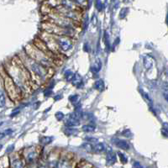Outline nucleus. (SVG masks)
<instances>
[{"label":"nucleus","mask_w":168,"mask_h":168,"mask_svg":"<svg viewBox=\"0 0 168 168\" xmlns=\"http://www.w3.org/2000/svg\"><path fill=\"white\" fill-rule=\"evenodd\" d=\"M112 142L116 146L120 148L122 150H129L130 149V144L124 140H120V139H117V138H113L112 139Z\"/></svg>","instance_id":"1"},{"label":"nucleus","mask_w":168,"mask_h":168,"mask_svg":"<svg viewBox=\"0 0 168 168\" xmlns=\"http://www.w3.org/2000/svg\"><path fill=\"white\" fill-rule=\"evenodd\" d=\"M59 44H60L62 49L64 50V51H68V50H70L71 48L72 47V45L71 41L67 39H66V38H61L59 40Z\"/></svg>","instance_id":"2"},{"label":"nucleus","mask_w":168,"mask_h":168,"mask_svg":"<svg viewBox=\"0 0 168 168\" xmlns=\"http://www.w3.org/2000/svg\"><path fill=\"white\" fill-rule=\"evenodd\" d=\"M116 155L115 153L113 152V151H109L107 154V157H106V163L108 166H111V165H114L116 162Z\"/></svg>","instance_id":"3"},{"label":"nucleus","mask_w":168,"mask_h":168,"mask_svg":"<svg viewBox=\"0 0 168 168\" xmlns=\"http://www.w3.org/2000/svg\"><path fill=\"white\" fill-rule=\"evenodd\" d=\"M31 67L32 70H33L37 75H39V76H41V77H44V76H45L46 72H45V70L42 68L40 65H38V64H35H35H32Z\"/></svg>","instance_id":"4"},{"label":"nucleus","mask_w":168,"mask_h":168,"mask_svg":"<svg viewBox=\"0 0 168 168\" xmlns=\"http://www.w3.org/2000/svg\"><path fill=\"white\" fill-rule=\"evenodd\" d=\"M101 68H102V62H101L99 59H97L93 62V66L91 67V69L93 72H98Z\"/></svg>","instance_id":"5"},{"label":"nucleus","mask_w":168,"mask_h":168,"mask_svg":"<svg viewBox=\"0 0 168 168\" xmlns=\"http://www.w3.org/2000/svg\"><path fill=\"white\" fill-rule=\"evenodd\" d=\"M93 151L96 153L104 152L105 151V146L103 143H97L93 146Z\"/></svg>","instance_id":"6"},{"label":"nucleus","mask_w":168,"mask_h":168,"mask_svg":"<svg viewBox=\"0 0 168 168\" xmlns=\"http://www.w3.org/2000/svg\"><path fill=\"white\" fill-rule=\"evenodd\" d=\"M72 83H73L74 85H76L77 88H80L81 86H82V83H83V79L82 77L79 76L78 74H74V77L73 78H72Z\"/></svg>","instance_id":"7"},{"label":"nucleus","mask_w":168,"mask_h":168,"mask_svg":"<svg viewBox=\"0 0 168 168\" xmlns=\"http://www.w3.org/2000/svg\"><path fill=\"white\" fill-rule=\"evenodd\" d=\"M94 88L97 90H98V91H103L104 89V80H102V79L98 80L95 83Z\"/></svg>","instance_id":"8"},{"label":"nucleus","mask_w":168,"mask_h":168,"mask_svg":"<svg viewBox=\"0 0 168 168\" xmlns=\"http://www.w3.org/2000/svg\"><path fill=\"white\" fill-rule=\"evenodd\" d=\"M144 65L146 69H151L153 65V60L150 56H146L144 58Z\"/></svg>","instance_id":"9"},{"label":"nucleus","mask_w":168,"mask_h":168,"mask_svg":"<svg viewBox=\"0 0 168 168\" xmlns=\"http://www.w3.org/2000/svg\"><path fill=\"white\" fill-rule=\"evenodd\" d=\"M12 167L13 168H25L24 164L20 159H15L12 162Z\"/></svg>","instance_id":"10"},{"label":"nucleus","mask_w":168,"mask_h":168,"mask_svg":"<svg viewBox=\"0 0 168 168\" xmlns=\"http://www.w3.org/2000/svg\"><path fill=\"white\" fill-rule=\"evenodd\" d=\"M83 131L88 132V133H92L95 130V126L93 125H84L83 126Z\"/></svg>","instance_id":"11"},{"label":"nucleus","mask_w":168,"mask_h":168,"mask_svg":"<svg viewBox=\"0 0 168 168\" xmlns=\"http://www.w3.org/2000/svg\"><path fill=\"white\" fill-rule=\"evenodd\" d=\"M57 168H69V163L66 160H62L57 164Z\"/></svg>","instance_id":"12"},{"label":"nucleus","mask_w":168,"mask_h":168,"mask_svg":"<svg viewBox=\"0 0 168 168\" xmlns=\"http://www.w3.org/2000/svg\"><path fill=\"white\" fill-rule=\"evenodd\" d=\"M5 105V95L4 93L0 89V107H4Z\"/></svg>","instance_id":"13"},{"label":"nucleus","mask_w":168,"mask_h":168,"mask_svg":"<svg viewBox=\"0 0 168 168\" xmlns=\"http://www.w3.org/2000/svg\"><path fill=\"white\" fill-rule=\"evenodd\" d=\"M52 140H53L52 137L45 136V137H42L41 139V142L42 144H44V145H47V144H50L51 142L52 141Z\"/></svg>","instance_id":"14"},{"label":"nucleus","mask_w":168,"mask_h":168,"mask_svg":"<svg viewBox=\"0 0 168 168\" xmlns=\"http://www.w3.org/2000/svg\"><path fill=\"white\" fill-rule=\"evenodd\" d=\"M65 133L68 135H77L78 131L77 130H75V129H67L65 130Z\"/></svg>","instance_id":"15"},{"label":"nucleus","mask_w":168,"mask_h":168,"mask_svg":"<svg viewBox=\"0 0 168 168\" xmlns=\"http://www.w3.org/2000/svg\"><path fill=\"white\" fill-rule=\"evenodd\" d=\"M83 147L88 151H93V146H92V145L90 143H85V144L83 145Z\"/></svg>","instance_id":"16"},{"label":"nucleus","mask_w":168,"mask_h":168,"mask_svg":"<svg viewBox=\"0 0 168 168\" xmlns=\"http://www.w3.org/2000/svg\"><path fill=\"white\" fill-rule=\"evenodd\" d=\"M35 156H36V154H35V152L30 153V154L28 155V156H27V159H28V161H29L30 162L33 161L35 160Z\"/></svg>","instance_id":"17"},{"label":"nucleus","mask_w":168,"mask_h":168,"mask_svg":"<svg viewBox=\"0 0 168 168\" xmlns=\"http://www.w3.org/2000/svg\"><path fill=\"white\" fill-rule=\"evenodd\" d=\"M118 154H119V157H120V160L123 163L127 162L128 159H127V157H126V156L125 155V154H123V153H121V152H119Z\"/></svg>","instance_id":"18"},{"label":"nucleus","mask_w":168,"mask_h":168,"mask_svg":"<svg viewBox=\"0 0 168 168\" xmlns=\"http://www.w3.org/2000/svg\"><path fill=\"white\" fill-rule=\"evenodd\" d=\"M69 100L72 102V103H77V100H78V97H77V95H72L70 98H69Z\"/></svg>","instance_id":"19"},{"label":"nucleus","mask_w":168,"mask_h":168,"mask_svg":"<svg viewBox=\"0 0 168 168\" xmlns=\"http://www.w3.org/2000/svg\"><path fill=\"white\" fill-rule=\"evenodd\" d=\"M66 75H67L66 77H67V81H72V78H73L74 74L72 73V72H68L66 74Z\"/></svg>","instance_id":"20"},{"label":"nucleus","mask_w":168,"mask_h":168,"mask_svg":"<svg viewBox=\"0 0 168 168\" xmlns=\"http://www.w3.org/2000/svg\"><path fill=\"white\" fill-rule=\"evenodd\" d=\"M56 119H57L58 120H62L63 118H64V114H63L62 112H58L56 114Z\"/></svg>","instance_id":"21"},{"label":"nucleus","mask_w":168,"mask_h":168,"mask_svg":"<svg viewBox=\"0 0 168 168\" xmlns=\"http://www.w3.org/2000/svg\"><path fill=\"white\" fill-rule=\"evenodd\" d=\"M86 140H88V143H95V142H98V139H96V138H92V137H88V138H86Z\"/></svg>","instance_id":"22"},{"label":"nucleus","mask_w":168,"mask_h":168,"mask_svg":"<svg viewBox=\"0 0 168 168\" xmlns=\"http://www.w3.org/2000/svg\"><path fill=\"white\" fill-rule=\"evenodd\" d=\"M143 95H144V98H145L148 102H150V104H152V100H151V98L149 97V95L147 94V93H143Z\"/></svg>","instance_id":"23"},{"label":"nucleus","mask_w":168,"mask_h":168,"mask_svg":"<svg viewBox=\"0 0 168 168\" xmlns=\"http://www.w3.org/2000/svg\"><path fill=\"white\" fill-rule=\"evenodd\" d=\"M134 167L135 168H143L141 165H140V162H135L134 163Z\"/></svg>","instance_id":"24"},{"label":"nucleus","mask_w":168,"mask_h":168,"mask_svg":"<svg viewBox=\"0 0 168 168\" xmlns=\"http://www.w3.org/2000/svg\"><path fill=\"white\" fill-rule=\"evenodd\" d=\"M14 148V145L10 146L9 148H7V152H10V151H12Z\"/></svg>","instance_id":"25"},{"label":"nucleus","mask_w":168,"mask_h":168,"mask_svg":"<svg viewBox=\"0 0 168 168\" xmlns=\"http://www.w3.org/2000/svg\"><path fill=\"white\" fill-rule=\"evenodd\" d=\"M161 133H162L163 135H165L166 137L167 136V129H162V130H161Z\"/></svg>","instance_id":"26"},{"label":"nucleus","mask_w":168,"mask_h":168,"mask_svg":"<svg viewBox=\"0 0 168 168\" xmlns=\"http://www.w3.org/2000/svg\"><path fill=\"white\" fill-rule=\"evenodd\" d=\"M4 136H5V134H4V133H0V140L3 139Z\"/></svg>","instance_id":"27"},{"label":"nucleus","mask_w":168,"mask_h":168,"mask_svg":"<svg viewBox=\"0 0 168 168\" xmlns=\"http://www.w3.org/2000/svg\"><path fill=\"white\" fill-rule=\"evenodd\" d=\"M40 168H47L46 167H45V166H42V167H40Z\"/></svg>","instance_id":"28"},{"label":"nucleus","mask_w":168,"mask_h":168,"mask_svg":"<svg viewBox=\"0 0 168 168\" xmlns=\"http://www.w3.org/2000/svg\"><path fill=\"white\" fill-rule=\"evenodd\" d=\"M77 1H78V2H80V3H83L84 0H77Z\"/></svg>","instance_id":"29"},{"label":"nucleus","mask_w":168,"mask_h":168,"mask_svg":"<svg viewBox=\"0 0 168 168\" xmlns=\"http://www.w3.org/2000/svg\"><path fill=\"white\" fill-rule=\"evenodd\" d=\"M2 147H3V146H2V145H0V150L2 149Z\"/></svg>","instance_id":"30"}]
</instances>
